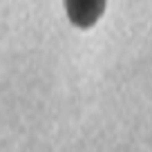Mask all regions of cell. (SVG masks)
Here are the masks:
<instances>
[{"instance_id":"1","label":"cell","mask_w":152,"mask_h":152,"mask_svg":"<svg viewBox=\"0 0 152 152\" xmlns=\"http://www.w3.org/2000/svg\"><path fill=\"white\" fill-rule=\"evenodd\" d=\"M107 0H65V11L72 25L78 29H90L103 16Z\"/></svg>"}]
</instances>
